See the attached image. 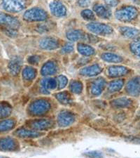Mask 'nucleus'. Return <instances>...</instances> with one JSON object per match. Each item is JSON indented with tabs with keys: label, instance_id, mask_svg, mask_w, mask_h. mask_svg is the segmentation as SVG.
Returning <instances> with one entry per match:
<instances>
[{
	"label": "nucleus",
	"instance_id": "34",
	"mask_svg": "<svg viewBox=\"0 0 140 158\" xmlns=\"http://www.w3.org/2000/svg\"><path fill=\"white\" fill-rule=\"evenodd\" d=\"M58 86H59V89L65 88L68 82V79L65 77V75H60L58 77Z\"/></svg>",
	"mask_w": 140,
	"mask_h": 158
},
{
	"label": "nucleus",
	"instance_id": "26",
	"mask_svg": "<svg viewBox=\"0 0 140 158\" xmlns=\"http://www.w3.org/2000/svg\"><path fill=\"white\" fill-rule=\"evenodd\" d=\"M132 103V101L126 97H121L111 101V105L115 108H125Z\"/></svg>",
	"mask_w": 140,
	"mask_h": 158
},
{
	"label": "nucleus",
	"instance_id": "18",
	"mask_svg": "<svg viewBox=\"0 0 140 158\" xmlns=\"http://www.w3.org/2000/svg\"><path fill=\"white\" fill-rule=\"evenodd\" d=\"M57 71H58V67H57L56 63L52 61H49L42 66L41 73L44 77H46V76L55 74L57 72Z\"/></svg>",
	"mask_w": 140,
	"mask_h": 158
},
{
	"label": "nucleus",
	"instance_id": "37",
	"mask_svg": "<svg viewBox=\"0 0 140 158\" xmlns=\"http://www.w3.org/2000/svg\"><path fill=\"white\" fill-rule=\"evenodd\" d=\"M104 2L107 6L115 7L119 4V0H104Z\"/></svg>",
	"mask_w": 140,
	"mask_h": 158
},
{
	"label": "nucleus",
	"instance_id": "14",
	"mask_svg": "<svg viewBox=\"0 0 140 158\" xmlns=\"http://www.w3.org/2000/svg\"><path fill=\"white\" fill-rule=\"evenodd\" d=\"M120 34L123 37L131 40H135L139 37V30L136 28L130 27V26H121L119 28Z\"/></svg>",
	"mask_w": 140,
	"mask_h": 158
},
{
	"label": "nucleus",
	"instance_id": "24",
	"mask_svg": "<svg viewBox=\"0 0 140 158\" xmlns=\"http://www.w3.org/2000/svg\"><path fill=\"white\" fill-rule=\"evenodd\" d=\"M37 74V70L33 67L27 66L23 69L22 72L23 77L27 81H32L36 77Z\"/></svg>",
	"mask_w": 140,
	"mask_h": 158
},
{
	"label": "nucleus",
	"instance_id": "10",
	"mask_svg": "<svg viewBox=\"0 0 140 158\" xmlns=\"http://www.w3.org/2000/svg\"><path fill=\"white\" fill-rule=\"evenodd\" d=\"M106 84L107 82L103 77H99L95 79L92 83L91 87H90V92L92 94L95 96H100L104 91Z\"/></svg>",
	"mask_w": 140,
	"mask_h": 158
},
{
	"label": "nucleus",
	"instance_id": "1",
	"mask_svg": "<svg viewBox=\"0 0 140 158\" xmlns=\"http://www.w3.org/2000/svg\"><path fill=\"white\" fill-rule=\"evenodd\" d=\"M137 9L134 6H124L115 11V18L120 22L130 23L138 16Z\"/></svg>",
	"mask_w": 140,
	"mask_h": 158
},
{
	"label": "nucleus",
	"instance_id": "22",
	"mask_svg": "<svg viewBox=\"0 0 140 158\" xmlns=\"http://www.w3.org/2000/svg\"><path fill=\"white\" fill-rule=\"evenodd\" d=\"M77 50L79 54L84 56H91L95 54V50L91 46L84 43L77 44Z\"/></svg>",
	"mask_w": 140,
	"mask_h": 158
},
{
	"label": "nucleus",
	"instance_id": "30",
	"mask_svg": "<svg viewBox=\"0 0 140 158\" xmlns=\"http://www.w3.org/2000/svg\"><path fill=\"white\" fill-rule=\"evenodd\" d=\"M15 126V122L12 120H6L0 122V132L12 129Z\"/></svg>",
	"mask_w": 140,
	"mask_h": 158
},
{
	"label": "nucleus",
	"instance_id": "38",
	"mask_svg": "<svg viewBox=\"0 0 140 158\" xmlns=\"http://www.w3.org/2000/svg\"><path fill=\"white\" fill-rule=\"evenodd\" d=\"M40 61V57L39 56H37V55H34V56H30L29 58H28V62L31 64H37Z\"/></svg>",
	"mask_w": 140,
	"mask_h": 158
},
{
	"label": "nucleus",
	"instance_id": "12",
	"mask_svg": "<svg viewBox=\"0 0 140 158\" xmlns=\"http://www.w3.org/2000/svg\"><path fill=\"white\" fill-rule=\"evenodd\" d=\"M75 120V117L69 111H62L58 115V122L60 127H67L72 125Z\"/></svg>",
	"mask_w": 140,
	"mask_h": 158
},
{
	"label": "nucleus",
	"instance_id": "5",
	"mask_svg": "<svg viewBox=\"0 0 140 158\" xmlns=\"http://www.w3.org/2000/svg\"><path fill=\"white\" fill-rule=\"evenodd\" d=\"M20 26V23L17 18L5 13L0 12V27L4 30H17Z\"/></svg>",
	"mask_w": 140,
	"mask_h": 158
},
{
	"label": "nucleus",
	"instance_id": "32",
	"mask_svg": "<svg viewBox=\"0 0 140 158\" xmlns=\"http://www.w3.org/2000/svg\"><path fill=\"white\" fill-rule=\"evenodd\" d=\"M81 16L86 21H94L95 20V15L94 12L89 9H86L83 10L81 12Z\"/></svg>",
	"mask_w": 140,
	"mask_h": 158
},
{
	"label": "nucleus",
	"instance_id": "25",
	"mask_svg": "<svg viewBox=\"0 0 140 158\" xmlns=\"http://www.w3.org/2000/svg\"><path fill=\"white\" fill-rule=\"evenodd\" d=\"M16 134L20 138H37L42 136V133L38 131L27 130L25 129H21L17 131Z\"/></svg>",
	"mask_w": 140,
	"mask_h": 158
},
{
	"label": "nucleus",
	"instance_id": "41",
	"mask_svg": "<svg viewBox=\"0 0 140 158\" xmlns=\"http://www.w3.org/2000/svg\"><path fill=\"white\" fill-rule=\"evenodd\" d=\"M0 158H4L3 157H0Z\"/></svg>",
	"mask_w": 140,
	"mask_h": 158
},
{
	"label": "nucleus",
	"instance_id": "35",
	"mask_svg": "<svg viewBox=\"0 0 140 158\" xmlns=\"http://www.w3.org/2000/svg\"><path fill=\"white\" fill-rule=\"evenodd\" d=\"M73 51H74L73 45L71 44H65L63 48H62L61 53L62 54H70V53H72Z\"/></svg>",
	"mask_w": 140,
	"mask_h": 158
},
{
	"label": "nucleus",
	"instance_id": "27",
	"mask_svg": "<svg viewBox=\"0 0 140 158\" xmlns=\"http://www.w3.org/2000/svg\"><path fill=\"white\" fill-rule=\"evenodd\" d=\"M124 85L123 79H116L111 81L108 86V90L111 93H114V92L119 91Z\"/></svg>",
	"mask_w": 140,
	"mask_h": 158
},
{
	"label": "nucleus",
	"instance_id": "4",
	"mask_svg": "<svg viewBox=\"0 0 140 158\" xmlns=\"http://www.w3.org/2000/svg\"><path fill=\"white\" fill-rule=\"evenodd\" d=\"M3 9L11 13H20L27 6V0H1Z\"/></svg>",
	"mask_w": 140,
	"mask_h": 158
},
{
	"label": "nucleus",
	"instance_id": "6",
	"mask_svg": "<svg viewBox=\"0 0 140 158\" xmlns=\"http://www.w3.org/2000/svg\"><path fill=\"white\" fill-rule=\"evenodd\" d=\"M51 109V104L45 99H39L30 104L29 111L34 115H42L46 113Z\"/></svg>",
	"mask_w": 140,
	"mask_h": 158
},
{
	"label": "nucleus",
	"instance_id": "2",
	"mask_svg": "<svg viewBox=\"0 0 140 158\" xmlns=\"http://www.w3.org/2000/svg\"><path fill=\"white\" fill-rule=\"evenodd\" d=\"M49 18V14L43 9L34 7L29 9L23 14V19L27 22H40Z\"/></svg>",
	"mask_w": 140,
	"mask_h": 158
},
{
	"label": "nucleus",
	"instance_id": "21",
	"mask_svg": "<svg viewBox=\"0 0 140 158\" xmlns=\"http://www.w3.org/2000/svg\"><path fill=\"white\" fill-rule=\"evenodd\" d=\"M101 58L102 60L108 63H121L123 61V58L120 56L119 55H117L116 54L110 52L104 53L101 55Z\"/></svg>",
	"mask_w": 140,
	"mask_h": 158
},
{
	"label": "nucleus",
	"instance_id": "39",
	"mask_svg": "<svg viewBox=\"0 0 140 158\" xmlns=\"http://www.w3.org/2000/svg\"><path fill=\"white\" fill-rule=\"evenodd\" d=\"M90 0H78L77 3L78 5H79L80 7H82V8H86V7H88L90 4Z\"/></svg>",
	"mask_w": 140,
	"mask_h": 158
},
{
	"label": "nucleus",
	"instance_id": "20",
	"mask_svg": "<svg viewBox=\"0 0 140 158\" xmlns=\"http://www.w3.org/2000/svg\"><path fill=\"white\" fill-rule=\"evenodd\" d=\"M10 72L13 75H16L19 73L21 68V60L20 58L15 57L11 60L8 65Z\"/></svg>",
	"mask_w": 140,
	"mask_h": 158
},
{
	"label": "nucleus",
	"instance_id": "23",
	"mask_svg": "<svg viewBox=\"0 0 140 158\" xmlns=\"http://www.w3.org/2000/svg\"><path fill=\"white\" fill-rule=\"evenodd\" d=\"M52 126V122L49 120H41L39 121H35L32 124V127L35 130H45L49 129Z\"/></svg>",
	"mask_w": 140,
	"mask_h": 158
},
{
	"label": "nucleus",
	"instance_id": "16",
	"mask_svg": "<svg viewBox=\"0 0 140 158\" xmlns=\"http://www.w3.org/2000/svg\"><path fill=\"white\" fill-rule=\"evenodd\" d=\"M57 81L54 78H44L41 81L42 91L45 94H49L51 90H53L57 87Z\"/></svg>",
	"mask_w": 140,
	"mask_h": 158
},
{
	"label": "nucleus",
	"instance_id": "8",
	"mask_svg": "<svg viewBox=\"0 0 140 158\" xmlns=\"http://www.w3.org/2000/svg\"><path fill=\"white\" fill-rule=\"evenodd\" d=\"M59 46V41L54 37H45L39 41V47L44 50H55L58 49Z\"/></svg>",
	"mask_w": 140,
	"mask_h": 158
},
{
	"label": "nucleus",
	"instance_id": "33",
	"mask_svg": "<svg viewBox=\"0 0 140 158\" xmlns=\"http://www.w3.org/2000/svg\"><path fill=\"white\" fill-rule=\"evenodd\" d=\"M139 39L138 37V38L132 41L130 45V51H132V54L136 55L137 56H139Z\"/></svg>",
	"mask_w": 140,
	"mask_h": 158
},
{
	"label": "nucleus",
	"instance_id": "31",
	"mask_svg": "<svg viewBox=\"0 0 140 158\" xmlns=\"http://www.w3.org/2000/svg\"><path fill=\"white\" fill-rule=\"evenodd\" d=\"M11 107L7 103H0V119L6 118L11 113Z\"/></svg>",
	"mask_w": 140,
	"mask_h": 158
},
{
	"label": "nucleus",
	"instance_id": "36",
	"mask_svg": "<svg viewBox=\"0 0 140 158\" xmlns=\"http://www.w3.org/2000/svg\"><path fill=\"white\" fill-rule=\"evenodd\" d=\"M85 155L90 158H102V154L98 151H90L86 152Z\"/></svg>",
	"mask_w": 140,
	"mask_h": 158
},
{
	"label": "nucleus",
	"instance_id": "17",
	"mask_svg": "<svg viewBox=\"0 0 140 158\" xmlns=\"http://www.w3.org/2000/svg\"><path fill=\"white\" fill-rule=\"evenodd\" d=\"M18 142L11 138H4L0 139V150L4 151L15 150L17 148Z\"/></svg>",
	"mask_w": 140,
	"mask_h": 158
},
{
	"label": "nucleus",
	"instance_id": "9",
	"mask_svg": "<svg viewBox=\"0 0 140 158\" xmlns=\"http://www.w3.org/2000/svg\"><path fill=\"white\" fill-rule=\"evenodd\" d=\"M130 70L127 67L123 65H112L108 68L107 74L110 77H119L126 75Z\"/></svg>",
	"mask_w": 140,
	"mask_h": 158
},
{
	"label": "nucleus",
	"instance_id": "28",
	"mask_svg": "<svg viewBox=\"0 0 140 158\" xmlns=\"http://www.w3.org/2000/svg\"><path fill=\"white\" fill-rule=\"evenodd\" d=\"M56 98L58 99L60 103L62 104H69L70 103L72 99H71V96L70 94L67 91H63L60 93H58L56 94Z\"/></svg>",
	"mask_w": 140,
	"mask_h": 158
},
{
	"label": "nucleus",
	"instance_id": "13",
	"mask_svg": "<svg viewBox=\"0 0 140 158\" xmlns=\"http://www.w3.org/2000/svg\"><path fill=\"white\" fill-rule=\"evenodd\" d=\"M102 71V68L100 65L94 64L90 66L83 67L81 70H80L79 73L85 77H94V76L98 75L99 74H100Z\"/></svg>",
	"mask_w": 140,
	"mask_h": 158
},
{
	"label": "nucleus",
	"instance_id": "15",
	"mask_svg": "<svg viewBox=\"0 0 140 158\" xmlns=\"http://www.w3.org/2000/svg\"><path fill=\"white\" fill-rule=\"evenodd\" d=\"M93 12L98 17L103 19H109L111 17V11L107 6L97 4L93 6Z\"/></svg>",
	"mask_w": 140,
	"mask_h": 158
},
{
	"label": "nucleus",
	"instance_id": "7",
	"mask_svg": "<svg viewBox=\"0 0 140 158\" xmlns=\"http://www.w3.org/2000/svg\"><path fill=\"white\" fill-rule=\"evenodd\" d=\"M49 9L54 16L58 18L64 17L67 14V8L60 0H53L49 4Z\"/></svg>",
	"mask_w": 140,
	"mask_h": 158
},
{
	"label": "nucleus",
	"instance_id": "40",
	"mask_svg": "<svg viewBox=\"0 0 140 158\" xmlns=\"http://www.w3.org/2000/svg\"><path fill=\"white\" fill-rule=\"evenodd\" d=\"M132 1H133V2H134V3L137 4H139V0H132Z\"/></svg>",
	"mask_w": 140,
	"mask_h": 158
},
{
	"label": "nucleus",
	"instance_id": "3",
	"mask_svg": "<svg viewBox=\"0 0 140 158\" xmlns=\"http://www.w3.org/2000/svg\"><path fill=\"white\" fill-rule=\"evenodd\" d=\"M86 27L90 33L101 36H108L113 33V29L111 26L102 23L90 22L86 24Z\"/></svg>",
	"mask_w": 140,
	"mask_h": 158
},
{
	"label": "nucleus",
	"instance_id": "29",
	"mask_svg": "<svg viewBox=\"0 0 140 158\" xmlns=\"http://www.w3.org/2000/svg\"><path fill=\"white\" fill-rule=\"evenodd\" d=\"M70 89L72 93L76 94H80L83 91V84L80 81H72L70 83Z\"/></svg>",
	"mask_w": 140,
	"mask_h": 158
},
{
	"label": "nucleus",
	"instance_id": "19",
	"mask_svg": "<svg viewBox=\"0 0 140 158\" xmlns=\"http://www.w3.org/2000/svg\"><path fill=\"white\" fill-rule=\"evenodd\" d=\"M86 34L81 30H71L67 32L66 37L70 42H77V41L84 40L86 38Z\"/></svg>",
	"mask_w": 140,
	"mask_h": 158
},
{
	"label": "nucleus",
	"instance_id": "11",
	"mask_svg": "<svg viewBox=\"0 0 140 158\" xmlns=\"http://www.w3.org/2000/svg\"><path fill=\"white\" fill-rule=\"evenodd\" d=\"M139 77H136L130 79L127 83L125 89L129 95L132 96H138L139 95Z\"/></svg>",
	"mask_w": 140,
	"mask_h": 158
}]
</instances>
